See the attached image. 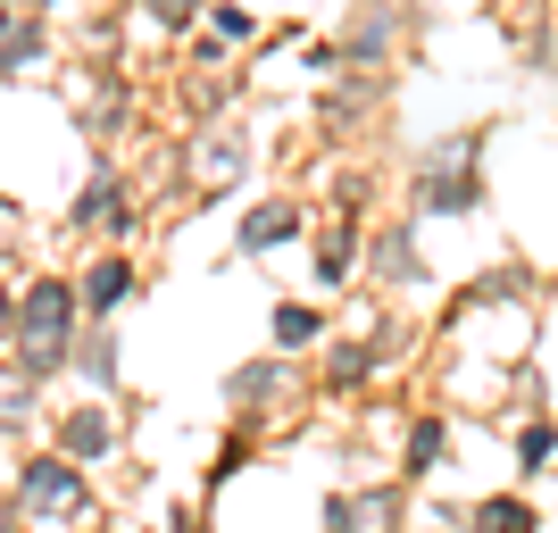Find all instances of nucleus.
Instances as JSON below:
<instances>
[{"mask_svg": "<svg viewBox=\"0 0 558 533\" xmlns=\"http://www.w3.org/2000/svg\"><path fill=\"white\" fill-rule=\"evenodd\" d=\"M75 334H84V301H75V283L68 276H34L17 292V334H9V342H17V375H34V384L59 375L75 359Z\"/></svg>", "mask_w": 558, "mask_h": 533, "instance_id": "obj_1", "label": "nucleus"}, {"mask_svg": "<svg viewBox=\"0 0 558 533\" xmlns=\"http://www.w3.org/2000/svg\"><path fill=\"white\" fill-rule=\"evenodd\" d=\"M475 159H484V142L450 134L442 150H434V167L417 175V217H466V209H484V175H475Z\"/></svg>", "mask_w": 558, "mask_h": 533, "instance_id": "obj_2", "label": "nucleus"}, {"mask_svg": "<svg viewBox=\"0 0 558 533\" xmlns=\"http://www.w3.org/2000/svg\"><path fill=\"white\" fill-rule=\"evenodd\" d=\"M308 384L301 367H292V350H276V359H251V367H233L226 375V400L242 409V417H276V409H292Z\"/></svg>", "mask_w": 558, "mask_h": 533, "instance_id": "obj_3", "label": "nucleus"}, {"mask_svg": "<svg viewBox=\"0 0 558 533\" xmlns=\"http://www.w3.org/2000/svg\"><path fill=\"white\" fill-rule=\"evenodd\" d=\"M17 500H25L34 517H75L84 500H93V484H84V467H75L68 450H43V459H25Z\"/></svg>", "mask_w": 558, "mask_h": 533, "instance_id": "obj_4", "label": "nucleus"}, {"mask_svg": "<svg viewBox=\"0 0 558 533\" xmlns=\"http://www.w3.org/2000/svg\"><path fill=\"white\" fill-rule=\"evenodd\" d=\"M301 233H308V201H258V209L233 226V251L267 258V251H283V242H301Z\"/></svg>", "mask_w": 558, "mask_h": 533, "instance_id": "obj_5", "label": "nucleus"}, {"mask_svg": "<svg viewBox=\"0 0 558 533\" xmlns=\"http://www.w3.org/2000/svg\"><path fill=\"white\" fill-rule=\"evenodd\" d=\"M242 167H251L242 125H209V134H192V184H201V192H226Z\"/></svg>", "mask_w": 558, "mask_h": 533, "instance_id": "obj_6", "label": "nucleus"}, {"mask_svg": "<svg viewBox=\"0 0 558 533\" xmlns=\"http://www.w3.org/2000/svg\"><path fill=\"white\" fill-rule=\"evenodd\" d=\"M400 43V0H375V9H359L342 34V68H384Z\"/></svg>", "mask_w": 558, "mask_h": 533, "instance_id": "obj_7", "label": "nucleus"}, {"mask_svg": "<svg viewBox=\"0 0 558 533\" xmlns=\"http://www.w3.org/2000/svg\"><path fill=\"white\" fill-rule=\"evenodd\" d=\"M75 226H84V233H125V226H134V201H125V175H117V167H100V175H93V184H84V192H75Z\"/></svg>", "mask_w": 558, "mask_h": 533, "instance_id": "obj_8", "label": "nucleus"}, {"mask_svg": "<svg viewBox=\"0 0 558 533\" xmlns=\"http://www.w3.org/2000/svg\"><path fill=\"white\" fill-rule=\"evenodd\" d=\"M43 17L25 9V0H0V75H25V68H43Z\"/></svg>", "mask_w": 558, "mask_h": 533, "instance_id": "obj_9", "label": "nucleus"}, {"mask_svg": "<svg viewBox=\"0 0 558 533\" xmlns=\"http://www.w3.org/2000/svg\"><path fill=\"white\" fill-rule=\"evenodd\" d=\"M134 292V258H117V251H100L93 267H84V283H75V301H84V317H109L117 301Z\"/></svg>", "mask_w": 558, "mask_h": 533, "instance_id": "obj_10", "label": "nucleus"}, {"mask_svg": "<svg viewBox=\"0 0 558 533\" xmlns=\"http://www.w3.org/2000/svg\"><path fill=\"white\" fill-rule=\"evenodd\" d=\"M350 276H359V217L333 209V226L317 233V283H326V292H342Z\"/></svg>", "mask_w": 558, "mask_h": 533, "instance_id": "obj_11", "label": "nucleus"}, {"mask_svg": "<svg viewBox=\"0 0 558 533\" xmlns=\"http://www.w3.org/2000/svg\"><path fill=\"white\" fill-rule=\"evenodd\" d=\"M59 450H68L75 467H93L117 450V417L109 409H68V425H59Z\"/></svg>", "mask_w": 558, "mask_h": 533, "instance_id": "obj_12", "label": "nucleus"}, {"mask_svg": "<svg viewBox=\"0 0 558 533\" xmlns=\"http://www.w3.org/2000/svg\"><path fill=\"white\" fill-rule=\"evenodd\" d=\"M442 459H450V425L442 417H417V425H409V441H400V475L425 484V475H442Z\"/></svg>", "mask_w": 558, "mask_h": 533, "instance_id": "obj_13", "label": "nucleus"}, {"mask_svg": "<svg viewBox=\"0 0 558 533\" xmlns=\"http://www.w3.org/2000/svg\"><path fill=\"white\" fill-rule=\"evenodd\" d=\"M267 334H276V350H292V359H301V350H317V342H326V308L283 301L276 317H267Z\"/></svg>", "mask_w": 558, "mask_h": 533, "instance_id": "obj_14", "label": "nucleus"}, {"mask_svg": "<svg viewBox=\"0 0 558 533\" xmlns=\"http://www.w3.org/2000/svg\"><path fill=\"white\" fill-rule=\"evenodd\" d=\"M466 533H534V500H517V492H492L466 509Z\"/></svg>", "mask_w": 558, "mask_h": 533, "instance_id": "obj_15", "label": "nucleus"}, {"mask_svg": "<svg viewBox=\"0 0 558 533\" xmlns=\"http://www.w3.org/2000/svg\"><path fill=\"white\" fill-rule=\"evenodd\" d=\"M367 258H375V276H417V233L409 226H384V233H367Z\"/></svg>", "mask_w": 558, "mask_h": 533, "instance_id": "obj_16", "label": "nucleus"}, {"mask_svg": "<svg viewBox=\"0 0 558 533\" xmlns=\"http://www.w3.org/2000/svg\"><path fill=\"white\" fill-rule=\"evenodd\" d=\"M375 375V342H333L326 350V392H359Z\"/></svg>", "mask_w": 558, "mask_h": 533, "instance_id": "obj_17", "label": "nucleus"}, {"mask_svg": "<svg viewBox=\"0 0 558 533\" xmlns=\"http://www.w3.org/2000/svg\"><path fill=\"white\" fill-rule=\"evenodd\" d=\"M350 517H359V533H392V525H400V484L350 492Z\"/></svg>", "mask_w": 558, "mask_h": 533, "instance_id": "obj_18", "label": "nucleus"}, {"mask_svg": "<svg viewBox=\"0 0 558 533\" xmlns=\"http://www.w3.org/2000/svg\"><path fill=\"white\" fill-rule=\"evenodd\" d=\"M75 375L109 392V384H117V334H75Z\"/></svg>", "mask_w": 558, "mask_h": 533, "instance_id": "obj_19", "label": "nucleus"}, {"mask_svg": "<svg viewBox=\"0 0 558 533\" xmlns=\"http://www.w3.org/2000/svg\"><path fill=\"white\" fill-rule=\"evenodd\" d=\"M550 450H558V425H550V417H534L525 434H517V467H525V475H542V467H550Z\"/></svg>", "mask_w": 558, "mask_h": 533, "instance_id": "obj_20", "label": "nucleus"}, {"mask_svg": "<svg viewBox=\"0 0 558 533\" xmlns=\"http://www.w3.org/2000/svg\"><path fill=\"white\" fill-rule=\"evenodd\" d=\"M142 9H150V25H159L167 43H175V34H192V25H201V0H142Z\"/></svg>", "mask_w": 558, "mask_h": 533, "instance_id": "obj_21", "label": "nucleus"}, {"mask_svg": "<svg viewBox=\"0 0 558 533\" xmlns=\"http://www.w3.org/2000/svg\"><path fill=\"white\" fill-rule=\"evenodd\" d=\"M209 25H217V43H251L258 25H251V9H233V0H217L209 9Z\"/></svg>", "mask_w": 558, "mask_h": 533, "instance_id": "obj_22", "label": "nucleus"}, {"mask_svg": "<svg viewBox=\"0 0 558 533\" xmlns=\"http://www.w3.org/2000/svg\"><path fill=\"white\" fill-rule=\"evenodd\" d=\"M0 334H17V301H9V283H0Z\"/></svg>", "mask_w": 558, "mask_h": 533, "instance_id": "obj_23", "label": "nucleus"}, {"mask_svg": "<svg viewBox=\"0 0 558 533\" xmlns=\"http://www.w3.org/2000/svg\"><path fill=\"white\" fill-rule=\"evenodd\" d=\"M25 9H59V0H25Z\"/></svg>", "mask_w": 558, "mask_h": 533, "instance_id": "obj_24", "label": "nucleus"}]
</instances>
